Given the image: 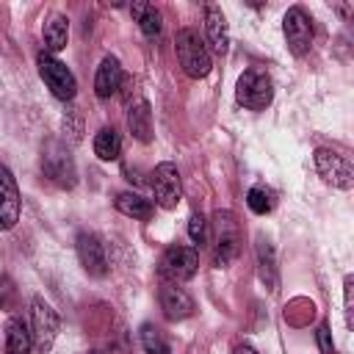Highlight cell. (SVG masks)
<instances>
[{
	"mask_svg": "<svg viewBox=\"0 0 354 354\" xmlns=\"http://www.w3.org/2000/svg\"><path fill=\"white\" fill-rule=\"evenodd\" d=\"M160 307L169 321H185L188 315H194V299L174 282H166L160 288Z\"/></svg>",
	"mask_w": 354,
	"mask_h": 354,
	"instance_id": "cell-13",
	"label": "cell"
},
{
	"mask_svg": "<svg viewBox=\"0 0 354 354\" xmlns=\"http://www.w3.org/2000/svg\"><path fill=\"white\" fill-rule=\"evenodd\" d=\"M174 50H177V61H180V66H183V72L188 77L199 80V77H205L210 72V66H213L210 50H207V44L199 39V33L194 28H183L177 33Z\"/></svg>",
	"mask_w": 354,
	"mask_h": 354,
	"instance_id": "cell-2",
	"label": "cell"
},
{
	"mask_svg": "<svg viewBox=\"0 0 354 354\" xmlns=\"http://www.w3.org/2000/svg\"><path fill=\"white\" fill-rule=\"evenodd\" d=\"M152 194H155V202L163 210L177 207V202H180V171H177L174 163L163 160V163L155 166V171H152Z\"/></svg>",
	"mask_w": 354,
	"mask_h": 354,
	"instance_id": "cell-10",
	"label": "cell"
},
{
	"mask_svg": "<svg viewBox=\"0 0 354 354\" xmlns=\"http://www.w3.org/2000/svg\"><path fill=\"white\" fill-rule=\"evenodd\" d=\"M77 260L88 277H105L108 274V257L105 246L94 232H80L77 235Z\"/></svg>",
	"mask_w": 354,
	"mask_h": 354,
	"instance_id": "cell-11",
	"label": "cell"
},
{
	"mask_svg": "<svg viewBox=\"0 0 354 354\" xmlns=\"http://www.w3.org/2000/svg\"><path fill=\"white\" fill-rule=\"evenodd\" d=\"M113 205H116L119 213H124V216H130V218H138V221L152 218V202L144 199V196H138V194L124 191V194H119V196L113 199Z\"/></svg>",
	"mask_w": 354,
	"mask_h": 354,
	"instance_id": "cell-19",
	"label": "cell"
},
{
	"mask_svg": "<svg viewBox=\"0 0 354 354\" xmlns=\"http://www.w3.org/2000/svg\"><path fill=\"white\" fill-rule=\"evenodd\" d=\"M80 130H83L80 119H77L75 113H66V116H64V136L69 133V141H77V138H80Z\"/></svg>",
	"mask_w": 354,
	"mask_h": 354,
	"instance_id": "cell-28",
	"label": "cell"
},
{
	"mask_svg": "<svg viewBox=\"0 0 354 354\" xmlns=\"http://www.w3.org/2000/svg\"><path fill=\"white\" fill-rule=\"evenodd\" d=\"M41 171L50 183H55L58 188H75L77 183V171H75V160L69 155V149L58 141H47L44 144V155H41Z\"/></svg>",
	"mask_w": 354,
	"mask_h": 354,
	"instance_id": "cell-4",
	"label": "cell"
},
{
	"mask_svg": "<svg viewBox=\"0 0 354 354\" xmlns=\"http://www.w3.org/2000/svg\"><path fill=\"white\" fill-rule=\"evenodd\" d=\"M33 348V335L22 318H8L6 321V354H30Z\"/></svg>",
	"mask_w": 354,
	"mask_h": 354,
	"instance_id": "cell-17",
	"label": "cell"
},
{
	"mask_svg": "<svg viewBox=\"0 0 354 354\" xmlns=\"http://www.w3.org/2000/svg\"><path fill=\"white\" fill-rule=\"evenodd\" d=\"M36 64H39V75L47 83V88L53 91V97H58V100H72L75 97L77 80H75V75L69 72V66L64 61H58L50 53H39Z\"/></svg>",
	"mask_w": 354,
	"mask_h": 354,
	"instance_id": "cell-5",
	"label": "cell"
},
{
	"mask_svg": "<svg viewBox=\"0 0 354 354\" xmlns=\"http://www.w3.org/2000/svg\"><path fill=\"white\" fill-rule=\"evenodd\" d=\"M241 249V227L232 210H216L213 216V266L227 268Z\"/></svg>",
	"mask_w": 354,
	"mask_h": 354,
	"instance_id": "cell-1",
	"label": "cell"
},
{
	"mask_svg": "<svg viewBox=\"0 0 354 354\" xmlns=\"http://www.w3.org/2000/svg\"><path fill=\"white\" fill-rule=\"evenodd\" d=\"M205 33H207V44L216 55H224L230 50V30H227V19L221 14L218 6H205Z\"/></svg>",
	"mask_w": 354,
	"mask_h": 354,
	"instance_id": "cell-14",
	"label": "cell"
},
{
	"mask_svg": "<svg viewBox=\"0 0 354 354\" xmlns=\"http://www.w3.org/2000/svg\"><path fill=\"white\" fill-rule=\"evenodd\" d=\"M19 221V191L8 166L0 163V232Z\"/></svg>",
	"mask_w": 354,
	"mask_h": 354,
	"instance_id": "cell-12",
	"label": "cell"
},
{
	"mask_svg": "<svg viewBox=\"0 0 354 354\" xmlns=\"http://www.w3.org/2000/svg\"><path fill=\"white\" fill-rule=\"evenodd\" d=\"M30 335H33V346L39 354H47L55 343V335H58V315L39 296L30 304Z\"/></svg>",
	"mask_w": 354,
	"mask_h": 354,
	"instance_id": "cell-7",
	"label": "cell"
},
{
	"mask_svg": "<svg viewBox=\"0 0 354 354\" xmlns=\"http://www.w3.org/2000/svg\"><path fill=\"white\" fill-rule=\"evenodd\" d=\"M127 127L133 133L136 141L141 144H149L152 141V111H149V102L147 100H138L136 105H130L127 111Z\"/></svg>",
	"mask_w": 354,
	"mask_h": 354,
	"instance_id": "cell-16",
	"label": "cell"
},
{
	"mask_svg": "<svg viewBox=\"0 0 354 354\" xmlns=\"http://www.w3.org/2000/svg\"><path fill=\"white\" fill-rule=\"evenodd\" d=\"M141 346H144V354H169V343H166L163 332L152 324L141 326Z\"/></svg>",
	"mask_w": 354,
	"mask_h": 354,
	"instance_id": "cell-24",
	"label": "cell"
},
{
	"mask_svg": "<svg viewBox=\"0 0 354 354\" xmlns=\"http://www.w3.org/2000/svg\"><path fill=\"white\" fill-rule=\"evenodd\" d=\"M122 152V138L113 127H102L97 136H94V155L100 160H116Z\"/></svg>",
	"mask_w": 354,
	"mask_h": 354,
	"instance_id": "cell-22",
	"label": "cell"
},
{
	"mask_svg": "<svg viewBox=\"0 0 354 354\" xmlns=\"http://www.w3.org/2000/svg\"><path fill=\"white\" fill-rule=\"evenodd\" d=\"M130 14L138 22V28L144 30V36L155 39L160 33V11L155 6H149V3H133L130 6Z\"/></svg>",
	"mask_w": 354,
	"mask_h": 354,
	"instance_id": "cell-21",
	"label": "cell"
},
{
	"mask_svg": "<svg viewBox=\"0 0 354 354\" xmlns=\"http://www.w3.org/2000/svg\"><path fill=\"white\" fill-rule=\"evenodd\" d=\"M91 354H97V351H91Z\"/></svg>",
	"mask_w": 354,
	"mask_h": 354,
	"instance_id": "cell-30",
	"label": "cell"
},
{
	"mask_svg": "<svg viewBox=\"0 0 354 354\" xmlns=\"http://www.w3.org/2000/svg\"><path fill=\"white\" fill-rule=\"evenodd\" d=\"M257 266H260V279L274 290L277 285V257H274V246L268 238L257 235Z\"/></svg>",
	"mask_w": 354,
	"mask_h": 354,
	"instance_id": "cell-20",
	"label": "cell"
},
{
	"mask_svg": "<svg viewBox=\"0 0 354 354\" xmlns=\"http://www.w3.org/2000/svg\"><path fill=\"white\" fill-rule=\"evenodd\" d=\"M188 235H191V241L196 246L207 243V221H205L202 213H191V218H188Z\"/></svg>",
	"mask_w": 354,
	"mask_h": 354,
	"instance_id": "cell-25",
	"label": "cell"
},
{
	"mask_svg": "<svg viewBox=\"0 0 354 354\" xmlns=\"http://www.w3.org/2000/svg\"><path fill=\"white\" fill-rule=\"evenodd\" d=\"M196 268H199V252L191 246H169L160 254V266H158L160 277L174 285L191 279L196 274Z\"/></svg>",
	"mask_w": 354,
	"mask_h": 354,
	"instance_id": "cell-6",
	"label": "cell"
},
{
	"mask_svg": "<svg viewBox=\"0 0 354 354\" xmlns=\"http://www.w3.org/2000/svg\"><path fill=\"white\" fill-rule=\"evenodd\" d=\"M122 77H124V75H122V64H119L113 55H105L102 64H100V69H97V77H94V94H97L100 100H108L111 94L119 91Z\"/></svg>",
	"mask_w": 354,
	"mask_h": 354,
	"instance_id": "cell-15",
	"label": "cell"
},
{
	"mask_svg": "<svg viewBox=\"0 0 354 354\" xmlns=\"http://www.w3.org/2000/svg\"><path fill=\"white\" fill-rule=\"evenodd\" d=\"M232 354H257V351H254V348H252V346H249V343H238V346H235V351H232Z\"/></svg>",
	"mask_w": 354,
	"mask_h": 354,
	"instance_id": "cell-29",
	"label": "cell"
},
{
	"mask_svg": "<svg viewBox=\"0 0 354 354\" xmlns=\"http://www.w3.org/2000/svg\"><path fill=\"white\" fill-rule=\"evenodd\" d=\"M66 41H69V19L64 14H53L44 22V44L50 53H58L66 47Z\"/></svg>",
	"mask_w": 354,
	"mask_h": 354,
	"instance_id": "cell-18",
	"label": "cell"
},
{
	"mask_svg": "<svg viewBox=\"0 0 354 354\" xmlns=\"http://www.w3.org/2000/svg\"><path fill=\"white\" fill-rule=\"evenodd\" d=\"M246 205H249L252 213L266 216V213L274 210V205H277V194H274L271 188H266V185H254V188H249V194H246Z\"/></svg>",
	"mask_w": 354,
	"mask_h": 354,
	"instance_id": "cell-23",
	"label": "cell"
},
{
	"mask_svg": "<svg viewBox=\"0 0 354 354\" xmlns=\"http://www.w3.org/2000/svg\"><path fill=\"white\" fill-rule=\"evenodd\" d=\"M315 337H318V348H321V354H335V343H332V332H329V326H326V324H321V326H318V332H315Z\"/></svg>",
	"mask_w": 354,
	"mask_h": 354,
	"instance_id": "cell-27",
	"label": "cell"
},
{
	"mask_svg": "<svg viewBox=\"0 0 354 354\" xmlns=\"http://www.w3.org/2000/svg\"><path fill=\"white\" fill-rule=\"evenodd\" d=\"M315 169L335 188L348 191L354 185V166H351V160L346 155L335 152V149H315Z\"/></svg>",
	"mask_w": 354,
	"mask_h": 354,
	"instance_id": "cell-8",
	"label": "cell"
},
{
	"mask_svg": "<svg viewBox=\"0 0 354 354\" xmlns=\"http://www.w3.org/2000/svg\"><path fill=\"white\" fill-rule=\"evenodd\" d=\"M282 30H285L288 50H290L296 58H301V55L310 53V47H313V22H310V17L304 14V8H299V6L288 8V14H285V19H282Z\"/></svg>",
	"mask_w": 354,
	"mask_h": 354,
	"instance_id": "cell-9",
	"label": "cell"
},
{
	"mask_svg": "<svg viewBox=\"0 0 354 354\" xmlns=\"http://www.w3.org/2000/svg\"><path fill=\"white\" fill-rule=\"evenodd\" d=\"M343 288H346V296H343V304H346V324L351 326L354 324V301H351V293H354V279L351 277H346V282H343Z\"/></svg>",
	"mask_w": 354,
	"mask_h": 354,
	"instance_id": "cell-26",
	"label": "cell"
},
{
	"mask_svg": "<svg viewBox=\"0 0 354 354\" xmlns=\"http://www.w3.org/2000/svg\"><path fill=\"white\" fill-rule=\"evenodd\" d=\"M235 100L238 105L249 108V111H263L271 105L274 100V83L268 77V72L263 69H246L238 83H235Z\"/></svg>",
	"mask_w": 354,
	"mask_h": 354,
	"instance_id": "cell-3",
	"label": "cell"
}]
</instances>
